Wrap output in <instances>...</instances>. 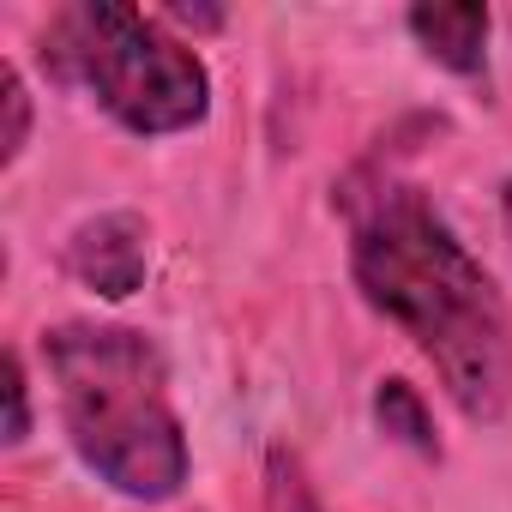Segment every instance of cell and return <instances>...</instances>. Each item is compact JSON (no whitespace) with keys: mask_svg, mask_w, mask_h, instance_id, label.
Instances as JSON below:
<instances>
[{"mask_svg":"<svg viewBox=\"0 0 512 512\" xmlns=\"http://www.w3.org/2000/svg\"><path fill=\"white\" fill-rule=\"evenodd\" d=\"M31 434V392H25V362L7 356V440L19 446Z\"/></svg>","mask_w":512,"mask_h":512,"instance_id":"8","label":"cell"},{"mask_svg":"<svg viewBox=\"0 0 512 512\" xmlns=\"http://www.w3.org/2000/svg\"><path fill=\"white\" fill-rule=\"evenodd\" d=\"M350 272L440 374L470 422H500L512 404V308L482 260L446 229L416 187H380L356 211Z\"/></svg>","mask_w":512,"mask_h":512,"instance_id":"1","label":"cell"},{"mask_svg":"<svg viewBox=\"0 0 512 512\" xmlns=\"http://www.w3.org/2000/svg\"><path fill=\"white\" fill-rule=\"evenodd\" d=\"M0 103H7V133H0V163H19L31 145V91L19 79V67H0Z\"/></svg>","mask_w":512,"mask_h":512,"instance_id":"7","label":"cell"},{"mask_svg":"<svg viewBox=\"0 0 512 512\" xmlns=\"http://www.w3.org/2000/svg\"><path fill=\"white\" fill-rule=\"evenodd\" d=\"M410 37L422 43L428 61H440L458 79L488 73V13L482 7H410Z\"/></svg>","mask_w":512,"mask_h":512,"instance_id":"5","label":"cell"},{"mask_svg":"<svg viewBox=\"0 0 512 512\" xmlns=\"http://www.w3.org/2000/svg\"><path fill=\"white\" fill-rule=\"evenodd\" d=\"M67 272L85 290H97L109 302H127L145 284V272H151V229H145V217H133V211L85 217L67 235Z\"/></svg>","mask_w":512,"mask_h":512,"instance_id":"4","label":"cell"},{"mask_svg":"<svg viewBox=\"0 0 512 512\" xmlns=\"http://www.w3.org/2000/svg\"><path fill=\"white\" fill-rule=\"evenodd\" d=\"M43 61L139 139L187 133L211 115L205 61L133 7H109V0L61 7L43 31Z\"/></svg>","mask_w":512,"mask_h":512,"instance_id":"3","label":"cell"},{"mask_svg":"<svg viewBox=\"0 0 512 512\" xmlns=\"http://www.w3.org/2000/svg\"><path fill=\"white\" fill-rule=\"evenodd\" d=\"M374 416H380V428H386L392 440H404L410 452H422V458H434V452H440V446H434L428 404L416 398V386H410V380H380V392H374Z\"/></svg>","mask_w":512,"mask_h":512,"instance_id":"6","label":"cell"},{"mask_svg":"<svg viewBox=\"0 0 512 512\" xmlns=\"http://www.w3.org/2000/svg\"><path fill=\"white\" fill-rule=\"evenodd\" d=\"M43 362L73 452L127 500H175L187 482V434L157 344L133 326L73 320L43 332Z\"/></svg>","mask_w":512,"mask_h":512,"instance_id":"2","label":"cell"}]
</instances>
